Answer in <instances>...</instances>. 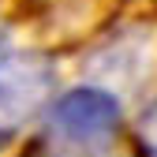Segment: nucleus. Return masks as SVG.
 Wrapping results in <instances>:
<instances>
[{"instance_id":"1","label":"nucleus","mask_w":157,"mask_h":157,"mask_svg":"<svg viewBox=\"0 0 157 157\" xmlns=\"http://www.w3.org/2000/svg\"><path fill=\"white\" fill-rule=\"evenodd\" d=\"M120 97L112 90L101 86H75L67 94H60L56 101L49 105V135L64 146L75 150H90V146H101L109 142L116 127H120Z\"/></svg>"},{"instance_id":"3","label":"nucleus","mask_w":157,"mask_h":157,"mask_svg":"<svg viewBox=\"0 0 157 157\" xmlns=\"http://www.w3.org/2000/svg\"><path fill=\"white\" fill-rule=\"evenodd\" d=\"M135 135H139L142 150H146L150 157H157V101L139 116V131H135Z\"/></svg>"},{"instance_id":"2","label":"nucleus","mask_w":157,"mask_h":157,"mask_svg":"<svg viewBox=\"0 0 157 157\" xmlns=\"http://www.w3.org/2000/svg\"><path fill=\"white\" fill-rule=\"evenodd\" d=\"M56 90L52 60L37 49H0V131H15L49 105Z\"/></svg>"}]
</instances>
